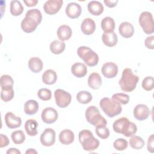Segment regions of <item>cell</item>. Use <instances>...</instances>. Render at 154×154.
I'll return each mask as SVG.
<instances>
[{
	"instance_id": "6da1fadb",
	"label": "cell",
	"mask_w": 154,
	"mask_h": 154,
	"mask_svg": "<svg viewBox=\"0 0 154 154\" xmlns=\"http://www.w3.org/2000/svg\"><path fill=\"white\" fill-rule=\"evenodd\" d=\"M112 128L114 132L123 134L126 137L135 135L137 131L136 125L130 122L126 117H121L115 120L112 125Z\"/></svg>"
},
{
	"instance_id": "7a4b0ae2",
	"label": "cell",
	"mask_w": 154,
	"mask_h": 154,
	"mask_svg": "<svg viewBox=\"0 0 154 154\" xmlns=\"http://www.w3.org/2000/svg\"><path fill=\"white\" fill-rule=\"evenodd\" d=\"M138 81V76L134 74L131 69L125 68L122 72L119 84L123 91L131 92L136 88Z\"/></svg>"
},
{
	"instance_id": "3957f363",
	"label": "cell",
	"mask_w": 154,
	"mask_h": 154,
	"mask_svg": "<svg viewBox=\"0 0 154 154\" xmlns=\"http://www.w3.org/2000/svg\"><path fill=\"white\" fill-rule=\"evenodd\" d=\"M78 139L83 149L85 151H93L97 149L100 144L99 141L88 129L81 131L78 134Z\"/></svg>"
},
{
	"instance_id": "277c9868",
	"label": "cell",
	"mask_w": 154,
	"mask_h": 154,
	"mask_svg": "<svg viewBox=\"0 0 154 154\" xmlns=\"http://www.w3.org/2000/svg\"><path fill=\"white\" fill-rule=\"evenodd\" d=\"M99 105L103 112L111 118L119 115L122 111L121 105L109 97L102 98L100 100Z\"/></svg>"
},
{
	"instance_id": "5b68a950",
	"label": "cell",
	"mask_w": 154,
	"mask_h": 154,
	"mask_svg": "<svg viewBox=\"0 0 154 154\" xmlns=\"http://www.w3.org/2000/svg\"><path fill=\"white\" fill-rule=\"evenodd\" d=\"M77 54L88 66L93 67L98 64V55L89 47L79 46L77 49Z\"/></svg>"
},
{
	"instance_id": "8992f818",
	"label": "cell",
	"mask_w": 154,
	"mask_h": 154,
	"mask_svg": "<svg viewBox=\"0 0 154 154\" xmlns=\"http://www.w3.org/2000/svg\"><path fill=\"white\" fill-rule=\"evenodd\" d=\"M85 116L87 121L95 127L107 124L106 120L101 115L99 109L94 106H90L87 108Z\"/></svg>"
},
{
	"instance_id": "52a82bcc",
	"label": "cell",
	"mask_w": 154,
	"mask_h": 154,
	"mask_svg": "<svg viewBox=\"0 0 154 154\" xmlns=\"http://www.w3.org/2000/svg\"><path fill=\"white\" fill-rule=\"evenodd\" d=\"M139 23L143 31L146 34H151L154 32V22L152 13L149 11H143L139 16Z\"/></svg>"
},
{
	"instance_id": "ba28073f",
	"label": "cell",
	"mask_w": 154,
	"mask_h": 154,
	"mask_svg": "<svg viewBox=\"0 0 154 154\" xmlns=\"http://www.w3.org/2000/svg\"><path fill=\"white\" fill-rule=\"evenodd\" d=\"M54 97L56 104L60 108L67 107L72 100L71 94L62 89H57L54 92Z\"/></svg>"
},
{
	"instance_id": "9c48e42d",
	"label": "cell",
	"mask_w": 154,
	"mask_h": 154,
	"mask_svg": "<svg viewBox=\"0 0 154 154\" xmlns=\"http://www.w3.org/2000/svg\"><path fill=\"white\" fill-rule=\"evenodd\" d=\"M56 134L52 128H46L40 135V142L45 147H50L54 144L55 142Z\"/></svg>"
},
{
	"instance_id": "30bf717a",
	"label": "cell",
	"mask_w": 154,
	"mask_h": 154,
	"mask_svg": "<svg viewBox=\"0 0 154 154\" xmlns=\"http://www.w3.org/2000/svg\"><path fill=\"white\" fill-rule=\"evenodd\" d=\"M63 4L62 0H48L44 4L43 10L46 14L54 15L60 11Z\"/></svg>"
},
{
	"instance_id": "8fae6325",
	"label": "cell",
	"mask_w": 154,
	"mask_h": 154,
	"mask_svg": "<svg viewBox=\"0 0 154 154\" xmlns=\"http://www.w3.org/2000/svg\"><path fill=\"white\" fill-rule=\"evenodd\" d=\"M41 118L44 123L51 124L57 120L58 118V114L55 108L52 107H47L42 111Z\"/></svg>"
},
{
	"instance_id": "7c38bea8",
	"label": "cell",
	"mask_w": 154,
	"mask_h": 154,
	"mask_svg": "<svg viewBox=\"0 0 154 154\" xmlns=\"http://www.w3.org/2000/svg\"><path fill=\"white\" fill-rule=\"evenodd\" d=\"M133 114L135 119L140 121H143L149 117L150 109L146 105L138 104L134 108Z\"/></svg>"
},
{
	"instance_id": "4fadbf2b",
	"label": "cell",
	"mask_w": 154,
	"mask_h": 154,
	"mask_svg": "<svg viewBox=\"0 0 154 154\" xmlns=\"http://www.w3.org/2000/svg\"><path fill=\"white\" fill-rule=\"evenodd\" d=\"M101 72L105 78H113L118 73V66L113 62H107L103 64Z\"/></svg>"
},
{
	"instance_id": "5bb4252c",
	"label": "cell",
	"mask_w": 154,
	"mask_h": 154,
	"mask_svg": "<svg viewBox=\"0 0 154 154\" xmlns=\"http://www.w3.org/2000/svg\"><path fill=\"white\" fill-rule=\"evenodd\" d=\"M39 24L34 19L25 16V18L21 22V28L26 33H31L34 31Z\"/></svg>"
},
{
	"instance_id": "9a60e30c",
	"label": "cell",
	"mask_w": 154,
	"mask_h": 154,
	"mask_svg": "<svg viewBox=\"0 0 154 154\" xmlns=\"http://www.w3.org/2000/svg\"><path fill=\"white\" fill-rule=\"evenodd\" d=\"M4 120L7 126L10 129L17 128L22 124L21 118L15 116L11 112H8L5 114Z\"/></svg>"
},
{
	"instance_id": "2e32d148",
	"label": "cell",
	"mask_w": 154,
	"mask_h": 154,
	"mask_svg": "<svg viewBox=\"0 0 154 154\" xmlns=\"http://www.w3.org/2000/svg\"><path fill=\"white\" fill-rule=\"evenodd\" d=\"M66 14L70 19H76L80 16L82 8L79 4L76 2H70L66 7Z\"/></svg>"
},
{
	"instance_id": "e0dca14e",
	"label": "cell",
	"mask_w": 154,
	"mask_h": 154,
	"mask_svg": "<svg viewBox=\"0 0 154 154\" xmlns=\"http://www.w3.org/2000/svg\"><path fill=\"white\" fill-rule=\"evenodd\" d=\"M81 29L85 35L92 34L96 29V23L91 18H85L83 20L81 25Z\"/></svg>"
},
{
	"instance_id": "ac0fdd59",
	"label": "cell",
	"mask_w": 154,
	"mask_h": 154,
	"mask_svg": "<svg viewBox=\"0 0 154 154\" xmlns=\"http://www.w3.org/2000/svg\"><path fill=\"white\" fill-rule=\"evenodd\" d=\"M119 32L123 37L126 38H130L134 34V28L131 23L123 22L119 26Z\"/></svg>"
},
{
	"instance_id": "d6986e66",
	"label": "cell",
	"mask_w": 154,
	"mask_h": 154,
	"mask_svg": "<svg viewBox=\"0 0 154 154\" xmlns=\"http://www.w3.org/2000/svg\"><path fill=\"white\" fill-rule=\"evenodd\" d=\"M75 140L74 133L70 129H66L61 131L59 134V141L64 145H69Z\"/></svg>"
},
{
	"instance_id": "ffe728a7",
	"label": "cell",
	"mask_w": 154,
	"mask_h": 154,
	"mask_svg": "<svg viewBox=\"0 0 154 154\" xmlns=\"http://www.w3.org/2000/svg\"><path fill=\"white\" fill-rule=\"evenodd\" d=\"M72 34V30L71 28L67 25H62L60 26L57 31V35L58 38L63 42L70 39Z\"/></svg>"
},
{
	"instance_id": "44dd1931",
	"label": "cell",
	"mask_w": 154,
	"mask_h": 154,
	"mask_svg": "<svg viewBox=\"0 0 154 154\" xmlns=\"http://www.w3.org/2000/svg\"><path fill=\"white\" fill-rule=\"evenodd\" d=\"M71 72L75 76L81 78L87 75V67L82 63H75L72 66Z\"/></svg>"
},
{
	"instance_id": "7402d4cb",
	"label": "cell",
	"mask_w": 154,
	"mask_h": 154,
	"mask_svg": "<svg viewBox=\"0 0 154 154\" xmlns=\"http://www.w3.org/2000/svg\"><path fill=\"white\" fill-rule=\"evenodd\" d=\"M87 82L89 87L93 90L99 89L102 84V78L100 75L96 72H93L90 75Z\"/></svg>"
},
{
	"instance_id": "603a6c76",
	"label": "cell",
	"mask_w": 154,
	"mask_h": 154,
	"mask_svg": "<svg viewBox=\"0 0 154 154\" xmlns=\"http://www.w3.org/2000/svg\"><path fill=\"white\" fill-rule=\"evenodd\" d=\"M102 40L103 43L106 46L113 47L117 45L118 37L114 32H103L102 35Z\"/></svg>"
},
{
	"instance_id": "cb8c5ba5",
	"label": "cell",
	"mask_w": 154,
	"mask_h": 154,
	"mask_svg": "<svg viewBox=\"0 0 154 154\" xmlns=\"http://www.w3.org/2000/svg\"><path fill=\"white\" fill-rule=\"evenodd\" d=\"M87 9L90 14L93 16L100 15L104 10L101 2L97 1H90L87 5Z\"/></svg>"
},
{
	"instance_id": "d4e9b609",
	"label": "cell",
	"mask_w": 154,
	"mask_h": 154,
	"mask_svg": "<svg viewBox=\"0 0 154 154\" xmlns=\"http://www.w3.org/2000/svg\"><path fill=\"white\" fill-rule=\"evenodd\" d=\"M28 66L31 72L37 73L42 71L43 67V64L40 58L35 57H32L29 60Z\"/></svg>"
},
{
	"instance_id": "484cf974",
	"label": "cell",
	"mask_w": 154,
	"mask_h": 154,
	"mask_svg": "<svg viewBox=\"0 0 154 154\" xmlns=\"http://www.w3.org/2000/svg\"><path fill=\"white\" fill-rule=\"evenodd\" d=\"M39 106L38 102L35 100H28L26 101L23 106V111L27 115L31 116L36 114L38 110Z\"/></svg>"
},
{
	"instance_id": "4316f807",
	"label": "cell",
	"mask_w": 154,
	"mask_h": 154,
	"mask_svg": "<svg viewBox=\"0 0 154 154\" xmlns=\"http://www.w3.org/2000/svg\"><path fill=\"white\" fill-rule=\"evenodd\" d=\"M57 79V75L52 69L46 70L42 75V81L46 85L55 84Z\"/></svg>"
},
{
	"instance_id": "83f0119b",
	"label": "cell",
	"mask_w": 154,
	"mask_h": 154,
	"mask_svg": "<svg viewBox=\"0 0 154 154\" xmlns=\"http://www.w3.org/2000/svg\"><path fill=\"white\" fill-rule=\"evenodd\" d=\"M38 123L34 119H28L25 123V130L26 134L29 136H35L37 132Z\"/></svg>"
},
{
	"instance_id": "f1b7e54d",
	"label": "cell",
	"mask_w": 154,
	"mask_h": 154,
	"mask_svg": "<svg viewBox=\"0 0 154 154\" xmlns=\"http://www.w3.org/2000/svg\"><path fill=\"white\" fill-rule=\"evenodd\" d=\"M101 28L104 32H114L115 29L114 20L109 16L103 18L101 21Z\"/></svg>"
},
{
	"instance_id": "f546056e",
	"label": "cell",
	"mask_w": 154,
	"mask_h": 154,
	"mask_svg": "<svg viewBox=\"0 0 154 154\" xmlns=\"http://www.w3.org/2000/svg\"><path fill=\"white\" fill-rule=\"evenodd\" d=\"M66 48V44L64 42L58 40H55L51 43L50 44V50L52 53L55 55L60 54H61L65 49Z\"/></svg>"
},
{
	"instance_id": "4dcf8cb0",
	"label": "cell",
	"mask_w": 154,
	"mask_h": 154,
	"mask_svg": "<svg viewBox=\"0 0 154 154\" xmlns=\"http://www.w3.org/2000/svg\"><path fill=\"white\" fill-rule=\"evenodd\" d=\"M10 13L11 15L17 16L20 15L23 11V7L21 2L17 0L11 1L10 2Z\"/></svg>"
},
{
	"instance_id": "1f68e13d",
	"label": "cell",
	"mask_w": 154,
	"mask_h": 154,
	"mask_svg": "<svg viewBox=\"0 0 154 154\" xmlns=\"http://www.w3.org/2000/svg\"><path fill=\"white\" fill-rule=\"evenodd\" d=\"M1 90H10L13 88L14 81L12 77L8 75H3L0 79Z\"/></svg>"
},
{
	"instance_id": "d6a6232c",
	"label": "cell",
	"mask_w": 154,
	"mask_h": 154,
	"mask_svg": "<svg viewBox=\"0 0 154 154\" xmlns=\"http://www.w3.org/2000/svg\"><path fill=\"white\" fill-rule=\"evenodd\" d=\"M145 144V141L144 140L137 135H132L131 137L129 140L130 146L135 150H139L142 149Z\"/></svg>"
},
{
	"instance_id": "836d02e7",
	"label": "cell",
	"mask_w": 154,
	"mask_h": 154,
	"mask_svg": "<svg viewBox=\"0 0 154 154\" xmlns=\"http://www.w3.org/2000/svg\"><path fill=\"white\" fill-rule=\"evenodd\" d=\"M93 99L91 94L87 91H81L76 94L77 101L82 104H87L90 103Z\"/></svg>"
},
{
	"instance_id": "e575fe53",
	"label": "cell",
	"mask_w": 154,
	"mask_h": 154,
	"mask_svg": "<svg viewBox=\"0 0 154 154\" xmlns=\"http://www.w3.org/2000/svg\"><path fill=\"white\" fill-rule=\"evenodd\" d=\"M11 138L15 144H20L25 141V135L22 131L17 130L11 133Z\"/></svg>"
},
{
	"instance_id": "d590c367",
	"label": "cell",
	"mask_w": 154,
	"mask_h": 154,
	"mask_svg": "<svg viewBox=\"0 0 154 154\" xmlns=\"http://www.w3.org/2000/svg\"><path fill=\"white\" fill-rule=\"evenodd\" d=\"M112 99L117 102L120 105H126L129 102V95L123 93H115L112 96Z\"/></svg>"
},
{
	"instance_id": "8d00e7d4",
	"label": "cell",
	"mask_w": 154,
	"mask_h": 154,
	"mask_svg": "<svg viewBox=\"0 0 154 154\" xmlns=\"http://www.w3.org/2000/svg\"><path fill=\"white\" fill-rule=\"evenodd\" d=\"M96 135L101 139H106L109 136V130L106 125H101L96 127Z\"/></svg>"
},
{
	"instance_id": "74e56055",
	"label": "cell",
	"mask_w": 154,
	"mask_h": 154,
	"mask_svg": "<svg viewBox=\"0 0 154 154\" xmlns=\"http://www.w3.org/2000/svg\"><path fill=\"white\" fill-rule=\"evenodd\" d=\"M128 146V141L124 138H119L116 139L113 143L114 148L118 151L125 150Z\"/></svg>"
},
{
	"instance_id": "f35d334b",
	"label": "cell",
	"mask_w": 154,
	"mask_h": 154,
	"mask_svg": "<svg viewBox=\"0 0 154 154\" xmlns=\"http://www.w3.org/2000/svg\"><path fill=\"white\" fill-rule=\"evenodd\" d=\"M25 16H29L32 17V19H35L38 24H40L42 22V15L39 10L37 8H34V9H31L27 11L26 13Z\"/></svg>"
},
{
	"instance_id": "ab89813d",
	"label": "cell",
	"mask_w": 154,
	"mask_h": 154,
	"mask_svg": "<svg viewBox=\"0 0 154 154\" xmlns=\"http://www.w3.org/2000/svg\"><path fill=\"white\" fill-rule=\"evenodd\" d=\"M37 96L43 101L49 100L52 97V92L48 88H41L37 91Z\"/></svg>"
},
{
	"instance_id": "60d3db41",
	"label": "cell",
	"mask_w": 154,
	"mask_h": 154,
	"mask_svg": "<svg viewBox=\"0 0 154 154\" xmlns=\"http://www.w3.org/2000/svg\"><path fill=\"white\" fill-rule=\"evenodd\" d=\"M14 90L13 88L10 90H1V99L5 102H8L13 99L14 97Z\"/></svg>"
},
{
	"instance_id": "b9f144b4",
	"label": "cell",
	"mask_w": 154,
	"mask_h": 154,
	"mask_svg": "<svg viewBox=\"0 0 154 154\" xmlns=\"http://www.w3.org/2000/svg\"><path fill=\"white\" fill-rule=\"evenodd\" d=\"M153 78L148 76L144 78L142 81V87L146 91H150L153 88Z\"/></svg>"
},
{
	"instance_id": "7bdbcfd3",
	"label": "cell",
	"mask_w": 154,
	"mask_h": 154,
	"mask_svg": "<svg viewBox=\"0 0 154 154\" xmlns=\"http://www.w3.org/2000/svg\"><path fill=\"white\" fill-rule=\"evenodd\" d=\"M147 150L150 153H153L154 152V137L153 134H152L148 138L147 144Z\"/></svg>"
},
{
	"instance_id": "ee69618b",
	"label": "cell",
	"mask_w": 154,
	"mask_h": 154,
	"mask_svg": "<svg viewBox=\"0 0 154 154\" xmlns=\"http://www.w3.org/2000/svg\"><path fill=\"white\" fill-rule=\"evenodd\" d=\"M154 36L151 35L149 37H147L145 41H144V45L146 47L150 49H153L154 48Z\"/></svg>"
},
{
	"instance_id": "f6af8a7d",
	"label": "cell",
	"mask_w": 154,
	"mask_h": 154,
	"mask_svg": "<svg viewBox=\"0 0 154 154\" xmlns=\"http://www.w3.org/2000/svg\"><path fill=\"white\" fill-rule=\"evenodd\" d=\"M0 139H1L0 140V147L1 148L6 147L9 144V143H10L9 139L7 137V136H6L5 135L1 134H0Z\"/></svg>"
},
{
	"instance_id": "bcb514c9",
	"label": "cell",
	"mask_w": 154,
	"mask_h": 154,
	"mask_svg": "<svg viewBox=\"0 0 154 154\" xmlns=\"http://www.w3.org/2000/svg\"><path fill=\"white\" fill-rule=\"evenodd\" d=\"M104 4L106 5V6H107L109 8H113L115 7L117 5V4L118 3V1L117 0H104L103 1Z\"/></svg>"
},
{
	"instance_id": "7dc6e473",
	"label": "cell",
	"mask_w": 154,
	"mask_h": 154,
	"mask_svg": "<svg viewBox=\"0 0 154 154\" xmlns=\"http://www.w3.org/2000/svg\"><path fill=\"white\" fill-rule=\"evenodd\" d=\"M23 2L27 7H31L35 6L38 3L37 0H23Z\"/></svg>"
},
{
	"instance_id": "c3c4849f",
	"label": "cell",
	"mask_w": 154,
	"mask_h": 154,
	"mask_svg": "<svg viewBox=\"0 0 154 154\" xmlns=\"http://www.w3.org/2000/svg\"><path fill=\"white\" fill-rule=\"evenodd\" d=\"M6 153L7 154H20L21 152L16 148H10L8 149Z\"/></svg>"
},
{
	"instance_id": "681fc988",
	"label": "cell",
	"mask_w": 154,
	"mask_h": 154,
	"mask_svg": "<svg viewBox=\"0 0 154 154\" xmlns=\"http://www.w3.org/2000/svg\"><path fill=\"white\" fill-rule=\"evenodd\" d=\"M25 153H29V154H32V153H37V152L34 149H28L26 152Z\"/></svg>"
}]
</instances>
